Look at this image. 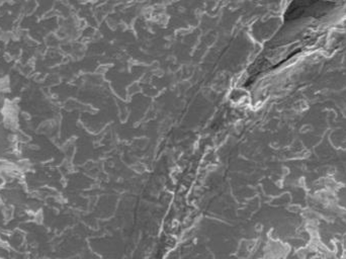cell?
<instances>
[{"label": "cell", "instance_id": "obj_2", "mask_svg": "<svg viewBox=\"0 0 346 259\" xmlns=\"http://www.w3.org/2000/svg\"><path fill=\"white\" fill-rule=\"evenodd\" d=\"M34 221H36L38 224H41L42 222H43V213H40V212H38V213H36V215H34Z\"/></svg>", "mask_w": 346, "mask_h": 259}, {"label": "cell", "instance_id": "obj_1", "mask_svg": "<svg viewBox=\"0 0 346 259\" xmlns=\"http://www.w3.org/2000/svg\"><path fill=\"white\" fill-rule=\"evenodd\" d=\"M308 253H309V250L307 249V247L301 248V249H299V250L297 251V255L299 256L300 259H305L306 257H307Z\"/></svg>", "mask_w": 346, "mask_h": 259}]
</instances>
